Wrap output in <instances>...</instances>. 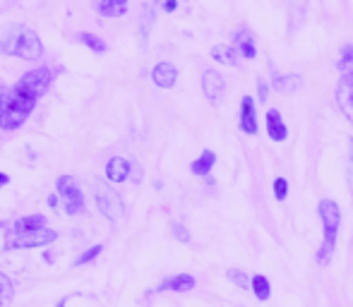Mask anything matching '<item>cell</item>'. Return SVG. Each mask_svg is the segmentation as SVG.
Returning <instances> with one entry per match:
<instances>
[{
	"label": "cell",
	"mask_w": 353,
	"mask_h": 307,
	"mask_svg": "<svg viewBox=\"0 0 353 307\" xmlns=\"http://www.w3.org/2000/svg\"><path fill=\"white\" fill-rule=\"evenodd\" d=\"M37 106V98L27 96L17 87L0 89V127L3 130H17L27 116Z\"/></svg>",
	"instance_id": "1"
},
{
	"label": "cell",
	"mask_w": 353,
	"mask_h": 307,
	"mask_svg": "<svg viewBox=\"0 0 353 307\" xmlns=\"http://www.w3.org/2000/svg\"><path fill=\"white\" fill-rule=\"evenodd\" d=\"M0 51L10 53V56H17L22 61H39L43 53V46L39 41V36L27 27H14L12 36L5 43H0Z\"/></svg>",
	"instance_id": "2"
},
{
	"label": "cell",
	"mask_w": 353,
	"mask_h": 307,
	"mask_svg": "<svg viewBox=\"0 0 353 307\" xmlns=\"http://www.w3.org/2000/svg\"><path fill=\"white\" fill-rule=\"evenodd\" d=\"M58 237L56 231H51L48 226H41V229H32V231H10L8 240V250H17V247H43L51 245L53 240Z\"/></svg>",
	"instance_id": "3"
},
{
	"label": "cell",
	"mask_w": 353,
	"mask_h": 307,
	"mask_svg": "<svg viewBox=\"0 0 353 307\" xmlns=\"http://www.w3.org/2000/svg\"><path fill=\"white\" fill-rule=\"evenodd\" d=\"M51 79H53V72L48 70V67H37V70H29L14 87L39 101V98L48 92V87H51Z\"/></svg>",
	"instance_id": "4"
},
{
	"label": "cell",
	"mask_w": 353,
	"mask_h": 307,
	"mask_svg": "<svg viewBox=\"0 0 353 307\" xmlns=\"http://www.w3.org/2000/svg\"><path fill=\"white\" fill-rule=\"evenodd\" d=\"M56 187H58V195H61L63 204H65V214H82L84 211V195L82 190L77 187L72 176H61L56 180Z\"/></svg>",
	"instance_id": "5"
},
{
	"label": "cell",
	"mask_w": 353,
	"mask_h": 307,
	"mask_svg": "<svg viewBox=\"0 0 353 307\" xmlns=\"http://www.w3.org/2000/svg\"><path fill=\"white\" fill-rule=\"evenodd\" d=\"M94 200H97L99 211H101L108 221H118L123 216L121 197H118V192H113L108 185H103V182H99V185L94 187Z\"/></svg>",
	"instance_id": "6"
},
{
	"label": "cell",
	"mask_w": 353,
	"mask_h": 307,
	"mask_svg": "<svg viewBox=\"0 0 353 307\" xmlns=\"http://www.w3.org/2000/svg\"><path fill=\"white\" fill-rule=\"evenodd\" d=\"M317 211H320V219H322V226H325V233H336V231H339L341 209H339V204H336V202L322 200L320 207H317Z\"/></svg>",
	"instance_id": "7"
},
{
	"label": "cell",
	"mask_w": 353,
	"mask_h": 307,
	"mask_svg": "<svg viewBox=\"0 0 353 307\" xmlns=\"http://www.w3.org/2000/svg\"><path fill=\"white\" fill-rule=\"evenodd\" d=\"M202 92H205V96L210 98L212 103H219L223 92H226V82H223V77L219 75V72L207 70L205 75H202Z\"/></svg>",
	"instance_id": "8"
},
{
	"label": "cell",
	"mask_w": 353,
	"mask_h": 307,
	"mask_svg": "<svg viewBox=\"0 0 353 307\" xmlns=\"http://www.w3.org/2000/svg\"><path fill=\"white\" fill-rule=\"evenodd\" d=\"M241 130L245 135H257V113L255 101L250 96H243L241 101Z\"/></svg>",
	"instance_id": "9"
},
{
	"label": "cell",
	"mask_w": 353,
	"mask_h": 307,
	"mask_svg": "<svg viewBox=\"0 0 353 307\" xmlns=\"http://www.w3.org/2000/svg\"><path fill=\"white\" fill-rule=\"evenodd\" d=\"M178 79V70L176 65H171V63H157L152 70V82L157 84V87L161 89H171L173 84H176Z\"/></svg>",
	"instance_id": "10"
},
{
	"label": "cell",
	"mask_w": 353,
	"mask_h": 307,
	"mask_svg": "<svg viewBox=\"0 0 353 307\" xmlns=\"http://www.w3.org/2000/svg\"><path fill=\"white\" fill-rule=\"evenodd\" d=\"M233 46H236L238 53H241L243 58H248V61H252V58L257 56L255 36H252L248 29H238V32L233 34Z\"/></svg>",
	"instance_id": "11"
},
{
	"label": "cell",
	"mask_w": 353,
	"mask_h": 307,
	"mask_svg": "<svg viewBox=\"0 0 353 307\" xmlns=\"http://www.w3.org/2000/svg\"><path fill=\"white\" fill-rule=\"evenodd\" d=\"M128 176H130V163H128V158L123 156H113L108 158L106 163V178L111 182H125Z\"/></svg>",
	"instance_id": "12"
},
{
	"label": "cell",
	"mask_w": 353,
	"mask_h": 307,
	"mask_svg": "<svg viewBox=\"0 0 353 307\" xmlns=\"http://www.w3.org/2000/svg\"><path fill=\"white\" fill-rule=\"evenodd\" d=\"M267 135H270L274 142H283L288 137L286 123L281 120V113L276 111V108H270V111H267Z\"/></svg>",
	"instance_id": "13"
},
{
	"label": "cell",
	"mask_w": 353,
	"mask_h": 307,
	"mask_svg": "<svg viewBox=\"0 0 353 307\" xmlns=\"http://www.w3.org/2000/svg\"><path fill=\"white\" fill-rule=\"evenodd\" d=\"M195 288V276L190 274H176L171 279H166L159 290H173V293H188Z\"/></svg>",
	"instance_id": "14"
},
{
	"label": "cell",
	"mask_w": 353,
	"mask_h": 307,
	"mask_svg": "<svg viewBox=\"0 0 353 307\" xmlns=\"http://www.w3.org/2000/svg\"><path fill=\"white\" fill-rule=\"evenodd\" d=\"M97 8L101 17H121L128 12V0H99Z\"/></svg>",
	"instance_id": "15"
},
{
	"label": "cell",
	"mask_w": 353,
	"mask_h": 307,
	"mask_svg": "<svg viewBox=\"0 0 353 307\" xmlns=\"http://www.w3.org/2000/svg\"><path fill=\"white\" fill-rule=\"evenodd\" d=\"M214 163H216V154L212 149H205L200 154V158H195V161L190 163V171L195 173V176H207V173H212Z\"/></svg>",
	"instance_id": "16"
},
{
	"label": "cell",
	"mask_w": 353,
	"mask_h": 307,
	"mask_svg": "<svg viewBox=\"0 0 353 307\" xmlns=\"http://www.w3.org/2000/svg\"><path fill=\"white\" fill-rule=\"evenodd\" d=\"M212 58L216 63H221V65H228V67H236L238 65V53H236V48L223 46V43H219V46L212 48Z\"/></svg>",
	"instance_id": "17"
},
{
	"label": "cell",
	"mask_w": 353,
	"mask_h": 307,
	"mask_svg": "<svg viewBox=\"0 0 353 307\" xmlns=\"http://www.w3.org/2000/svg\"><path fill=\"white\" fill-rule=\"evenodd\" d=\"M336 247V233H325V242L320 245V252H317V264L327 266L332 262V255H334Z\"/></svg>",
	"instance_id": "18"
},
{
	"label": "cell",
	"mask_w": 353,
	"mask_h": 307,
	"mask_svg": "<svg viewBox=\"0 0 353 307\" xmlns=\"http://www.w3.org/2000/svg\"><path fill=\"white\" fill-rule=\"evenodd\" d=\"M272 87L274 89H279V92H296V89H301L303 87V77H298V75H276L274 79H272Z\"/></svg>",
	"instance_id": "19"
},
{
	"label": "cell",
	"mask_w": 353,
	"mask_h": 307,
	"mask_svg": "<svg viewBox=\"0 0 353 307\" xmlns=\"http://www.w3.org/2000/svg\"><path fill=\"white\" fill-rule=\"evenodd\" d=\"M250 286H252V293H255V298L260 300V303H267V300H270L272 288H270V279H267V276H262V274L252 276Z\"/></svg>",
	"instance_id": "20"
},
{
	"label": "cell",
	"mask_w": 353,
	"mask_h": 307,
	"mask_svg": "<svg viewBox=\"0 0 353 307\" xmlns=\"http://www.w3.org/2000/svg\"><path fill=\"white\" fill-rule=\"evenodd\" d=\"M46 226V216L43 214H32V216H24V219L14 221V229L12 231H32V229H41Z\"/></svg>",
	"instance_id": "21"
},
{
	"label": "cell",
	"mask_w": 353,
	"mask_h": 307,
	"mask_svg": "<svg viewBox=\"0 0 353 307\" xmlns=\"http://www.w3.org/2000/svg\"><path fill=\"white\" fill-rule=\"evenodd\" d=\"M77 39H79V43H84V46L89 48V51H94V53H106V43H103L99 36H94V34L79 32Z\"/></svg>",
	"instance_id": "22"
},
{
	"label": "cell",
	"mask_w": 353,
	"mask_h": 307,
	"mask_svg": "<svg viewBox=\"0 0 353 307\" xmlns=\"http://www.w3.org/2000/svg\"><path fill=\"white\" fill-rule=\"evenodd\" d=\"M12 295H14V286H12V281L8 279V276L0 271V305L3 303H10L12 300Z\"/></svg>",
	"instance_id": "23"
},
{
	"label": "cell",
	"mask_w": 353,
	"mask_h": 307,
	"mask_svg": "<svg viewBox=\"0 0 353 307\" xmlns=\"http://www.w3.org/2000/svg\"><path fill=\"white\" fill-rule=\"evenodd\" d=\"M226 276H228V281H233V284L238 286V288H250V279H248L245 271H241V269H228Z\"/></svg>",
	"instance_id": "24"
},
{
	"label": "cell",
	"mask_w": 353,
	"mask_h": 307,
	"mask_svg": "<svg viewBox=\"0 0 353 307\" xmlns=\"http://www.w3.org/2000/svg\"><path fill=\"white\" fill-rule=\"evenodd\" d=\"M274 197L279 202H283L288 197V180L286 178H276L274 180Z\"/></svg>",
	"instance_id": "25"
},
{
	"label": "cell",
	"mask_w": 353,
	"mask_h": 307,
	"mask_svg": "<svg viewBox=\"0 0 353 307\" xmlns=\"http://www.w3.org/2000/svg\"><path fill=\"white\" fill-rule=\"evenodd\" d=\"M353 63V43H346L344 48H341V58H339V67L341 70H346Z\"/></svg>",
	"instance_id": "26"
},
{
	"label": "cell",
	"mask_w": 353,
	"mask_h": 307,
	"mask_svg": "<svg viewBox=\"0 0 353 307\" xmlns=\"http://www.w3.org/2000/svg\"><path fill=\"white\" fill-rule=\"evenodd\" d=\"M101 250H103L101 245H94V247H89V250L84 252V255H79L77 264H87V262H92L94 257H99V255H101Z\"/></svg>",
	"instance_id": "27"
},
{
	"label": "cell",
	"mask_w": 353,
	"mask_h": 307,
	"mask_svg": "<svg viewBox=\"0 0 353 307\" xmlns=\"http://www.w3.org/2000/svg\"><path fill=\"white\" fill-rule=\"evenodd\" d=\"M173 237L176 240H181V242H190V233H188V229L183 224H173Z\"/></svg>",
	"instance_id": "28"
},
{
	"label": "cell",
	"mask_w": 353,
	"mask_h": 307,
	"mask_svg": "<svg viewBox=\"0 0 353 307\" xmlns=\"http://www.w3.org/2000/svg\"><path fill=\"white\" fill-rule=\"evenodd\" d=\"M149 24H152V5H144V22H142V39L149 36Z\"/></svg>",
	"instance_id": "29"
},
{
	"label": "cell",
	"mask_w": 353,
	"mask_h": 307,
	"mask_svg": "<svg viewBox=\"0 0 353 307\" xmlns=\"http://www.w3.org/2000/svg\"><path fill=\"white\" fill-rule=\"evenodd\" d=\"M267 94H270V82L267 79H257V96H260V101H267Z\"/></svg>",
	"instance_id": "30"
},
{
	"label": "cell",
	"mask_w": 353,
	"mask_h": 307,
	"mask_svg": "<svg viewBox=\"0 0 353 307\" xmlns=\"http://www.w3.org/2000/svg\"><path fill=\"white\" fill-rule=\"evenodd\" d=\"M176 5H178V0H163V10H166V12H173Z\"/></svg>",
	"instance_id": "31"
},
{
	"label": "cell",
	"mask_w": 353,
	"mask_h": 307,
	"mask_svg": "<svg viewBox=\"0 0 353 307\" xmlns=\"http://www.w3.org/2000/svg\"><path fill=\"white\" fill-rule=\"evenodd\" d=\"M48 207H58V195H51V197H48Z\"/></svg>",
	"instance_id": "32"
},
{
	"label": "cell",
	"mask_w": 353,
	"mask_h": 307,
	"mask_svg": "<svg viewBox=\"0 0 353 307\" xmlns=\"http://www.w3.org/2000/svg\"><path fill=\"white\" fill-rule=\"evenodd\" d=\"M8 182H10V178L5 176V173H0V187H3V185H8Z\"/></svg>",
	"instance_id": "33"
},
{
	"label": "cell",
	"mask_w": 353,
	"mask_h": 307,
	"mask_svg": "<svg viewBox=\"0 0 353 307\" xmlns=\"http://www.w3.org/2000/svg\"><path fill=\"white\" fill-rule=\"evenodd\" d=\"M349 147H351V158H353V137L349 140Z\"/></svg>",
	"instance_id": "34"
}]
</instances>
